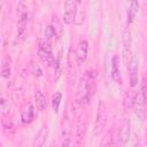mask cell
Wrapping results in <instances>:
<instances>
[{"mask_svg": "<svg viewBox=\"0 0 147 147\" xmlns=\"http://www.w3.org/2000/svg\"><path fill=\"white\" fill-rule=\"evenodd\" d=\"M141 92H142V95H144V98H145V102H146V105H147V78L145 77L144 79H142V84H141Z\"/></svg>", "mask_w": 147, "mask_h": 147, "instance_id": "603a6c76", "label": "cell"}, {"mask_svg": "<svg viewBox=\"0 0 147 147\" xmlns=\"http://www.w3.org/2000/svg\"><path fill=\"white\" fill-rule=\"evenodd\" d=\"M87 51H88V44L86 40H80L77 45L76 48V60H77V64L82 65L86 57H87Z\"/></svg>", "mask_w": 147, "mask_h": 147, "instance_id": "52a82bcc", "label": "cell"}, {"mask_svg": "<svg viewBox=\"0 0 147 147\" xmlns=\"http://www.w3.org/2000/svg\"><path fill=\"white\" fill-rule=\"evenodd\" d=\"M34 102H36V106H37V109L42 111L46 109V96L44 95L42 92L38 91L36 94H34Z\"/></svg>", "mask_w": 147, "mask_h": 147, "instance_id": "e0dca14e", "label": "cell"}, {"mask_svg": "<svg viewBox=\"0 0 147 147\" xmlns=\"http://www.w3.org/2000/svg\"><path fill=\"white\" fill-rule=\"evenodd\" d=\"M100 147H111V134L110 132L106 133L101 144H100Z\"/></svg>", "mask_w": 147, "mask_h": 147, "instance_id": "7402d4cb", "label": "cell"}, {"mask_svg": "<svg viewBox=\"0 0 147 147\" xmlns=\"http://www.w3.org/2000/svg\"><path fill=\"white\" fill-rule=\"evenodd\" d=\"M130 138V121L129 119H123L121 127H119V132H118V139L121 141L122 145H125L127 142Z\"/></svg>", "mask_w": 147, "mask_h": 147, "instance_id": "9c48e42d", "label": "cell"}, {"mask_svg": "<svg viewBox=\"0 0 147 147\" xmlns=\"http://www.w3.org/2000/svg\"><path fill=\"white\" fill-rule=\"evenodd\" d=\"M131 42H132V38H131V31L129 29H125L123 31V56H124V61L126 62V56L130 53V48H131Z\"/></svg>", "mask_w": 147, "mask_h": 147, "instance_id": "8fae6325", "label": "cell"}, {"mask_svg": "<svg viewBox=\"0 0 147 147\" xmlns=\"http://www.w3.org/2000/svg\"><path fill=\"white\" fill-rule=\"evenodd\" d=\"M51 147H56V146H55V142H53V144L51 145Z\"/></svg>", "mask_w": 147, "mask_h": 147, "instance_id": "d4e9b609", "label": "cell"}, {"mask_svg": "<svg viewBox=\"0 0 147 147\" xmlns=\"http://www.w3.org/2000/svg\"><path fill=\"white\" fill-rule=\"evenodd\" d=\"M134 100H136V92L131 91V93L127 95L126 100H125V106L126 108H131L134 106Z\"/></svg>", "mask_w": 147, "mask_h": 147, "instance_id": "44dd1931", "label": "cell"}, {"mask_svg": "<svg viewBox=\"0 0 147 147\" xmlns=\"http://www.w3.org/2000/svg\"><path fill=\"white\" fill-rule=\"evenodd\" d=\"M107 118H108V110L107 106L103 101H99L98 103V111H96V119H95V125H94V133L95 136H100L107 124Z\"/></svg>", "mask_w": 147, "mask_h": 147, "instance_id": "7a4b0ae2", "label": "cell"}, {"mask_svg": "<svg viewBox=\"0 0 147 147\" xmlns=\"http://www.w3.org/2000/svg\"><path fill=\"white\" fill-rule=\"evenodd\" d=\"M146 144H147V129H146Z\"/></svg>", "mask_w": 147, "mask_h": 147, "instance_id": "484cf974", "label": "cell"}, {"mask_svg": "<svg viewBox=\"0 0 147 147\" xmlns=\"http://www.w3.org/2000/svg\"><path fill=\"white\" fill-rule=\"evenodd\" d=\"M85 130H86V116H85V114H80L78 116V119L76 123V130H75V144H76V146H78L82 142L83 137L85 134Z\"/></svg>", "mask_w": 147, "mask_h": 147, "instance_id": "8992f818", "label": "cell"}, {"mask_svg": "<svg viewBox=\"0 0 147 147\" xmlns=\"http://www.w3.org/2000/svg\"><path fill=\"white\" fill-rule=\"evenodd\" d=\"M2 126H3L6 132H9V133L14 132V123H13L11 119H3L2 121Z\"/></svg>", "mask_w": 147, "mask_h": 147, "instance_id": "ffe728a7", "label": "cell"}, {"mask_svg": "<svg viewBox=\"0 0 147 147\" xmlns=\"http://www.w3.org/2000/svg\"><path fill=\"white\" fill-rule=\"evenodd\" d=\"M61 100H62V94L60 92H56L52 98V108L54 111H57L60 103H61Z\"/></svg>", "mask_w": 147, "mask_h": 147, "instance_id": "ac0fdd59", "label": "cell"}, {"mask_svg": "<svg viewBox=\"0 0 147 147\" xmlns=\"http://www.w3.org/2000/svg\"><path fill=\"white\" fill-rule=\"evenodd\" d=\"M56 34H57L56 30H55V28L53 25L46 26V29H45V38H46V40H51V39L55 38Z\"/></svg>", "mask_w": 147, "mask_h": 147, "instance_id": "d6986e66", "label": "cell"}, {"mask_svg": "<svg viewBox=\"0 0 147 147\" xmlns=\"http://www.w3.org/2000/svg\"><path fill=\"white\" fill-rule=\"evenodd\" d=\"M11 74V59L10 56H5L2 59L1 64V76L3 78H8Z\"/></svg>", "mask_w": 147, "mask_h": 147, "instance_id": "5bb4252c", "label": "cell"}, {"mask_svg": "<svg viewBox=\"0 0 147 147\" xmlns=\"http://www.w3.org/2000/svg\"><path fill=\"white\" fill-rule=\"evenodd\" d=\"M91 96V93H90V87H88V82H87V78L86 76L82 77L79 79V83H78V88H77V101L79 103H84V102H87L88 99Z\"/></svg>", "mask_w": 147, "mask_h": 147, "instance_id": "5b68a950", "label": "cell"}, {"mask_svg": "<svg viewBox=\"0 0 147 147\" xmlns=\"http://www.w3.org/2000/svg\"><path fill=\"white\" fill-rule=\"evenodd\" d=\"M78 1H65L64 2V11H63V22L64 24H71L75 21L76 17V13H77V6H78Z\"/></svg>", "mask_w": 147, "mask_h": 147, "instance_id": "277c9868", "label": "cell"}, {"mask_svg": "<svg viewBox=\"0 0 147 147\" xmlns=\"http://www.w3.org/2000/svg\"><path fill=\"white\" fill-rule=\"evenodd\" d=\"M111 78L116 83H121V71H119V56L114 55L111 59Z\"/></svg>", "mask_w": 147, "mask_h": 147, "instance_id": "30bf717a", "label": "cell"}, {"mask_svg": "<svg viewBox=\"0 0 147 147\" xmlns=\"http://www.w3.org/2000/svg\"><path fill=\"white\" fill-rule=\"evenodd\" d=\"M134 147H141V145L140 144H137V145H134Z\"/></svg>", "mask_w": 147, "mask_h": 147, "instance_id": "cb8c5ba5", "label": "cell"}, {"mask_svg": "<svg viewBox=\"0 0 147 147\" xmlns=\"http://www.w3.org/2000/svg\"><path fill=\"white\" fill-rule=\"evenodd\" d=\"M38 54H39V57L45 63H47L48 65L54 64L55 60H54V56H53L52 46H51V44H49L48 40H40L39 48H38Z\"/></svg>", "mask_w": 147, "mask_h": 147, "instance_id": "3957f363", "label": "cell"}, {"mask_svg": "<svg viewBox=\"0 0 147 147\" xmlns=\"http://www.w3.org/2000/svg\"><path fill=\"white\" fill-rule=\"evenodd\" d=\"M138 57L136 55L132 56L130 64H129V70H130V86L134 87L138 84Z\"/></svg>", "mask_w": 147, "mask_h": 147, "instance_id": "ba28073f", "label": "cell"}, {"mask_svg": "<svg viewBox=\"0 0 147 147\" xmlns=\"http://www.w3.org/2000/svg\"><path fill=\"white\" fill-rule=\"evenodd\" d=\"M47 136H48V127H47V125H44L40 129V131L38 132V134L36 136L33 147H42L47 139Z\"/></svg>", "mask_w": 147, "mask_h": 147, "instance_id": "4fadbf2b", "label": "cell"}, {"mask_svg": "<svg viewBox=\"0 0 147 147\" xmlns=\"http://www.w3.org/2000/svg\"><path fill=\"white\" fill-rule=\"evenodd\" d=\"M138 8H139V3H138L137 1H131L130 7H129V9H127V20H126L127 25L131 24V23L134 21L136 15H137V13H138Z\"/></svg>", "mask_w": 147, "mask_h": 147, "instance_id": "2e32d148", "label": "cell"}, {"mask_svg": "<svg viewBox=\"0 0 147 147\" xmlns=\"http://www.w3.org/2000/svg\"><path fill=\"white\" fill-rule=\"evenodd\" d=\"M17 16H18V23H17L16 42L20 44L25 39L28 32V7L23 2H20L17 6Z\"/></svg>", "mask_w": 147, "mask_h": 147, "instance_id": "6da1fadb", "label": "cell"}, {"mask_svg": "<svg viewBox=\"0 0 147 147\" xmlns=\"http://www.w3.org/2000/svg\"><path fill=\"white\" fill-rule=\"evenodd\" d=\"M34 117V108L31 103H28L24 109L22 110V114H21V119H22V123L24 124H28L30 122H32Z\"/></svg>", "mask_w": 147, "mask_h": 147, "instance_id": "7c38bea8", "label": "cell"}, {"mask_svg": "<svg viewBox=\"0 0 147 147\" xmlns=\"http://www.w3.org/2000/svg\"><path fill=\"white\" fill-rule=\"evenodd\" d=\"M61 138H62L61 147H69L70 146V125H69V121L68 119L65 121V125L62 127Z\"/></svg>", "mask_w": 147, "mask_h": 147, "instance_id": "9a60e30c", "label": "cell"}]
</instances>
